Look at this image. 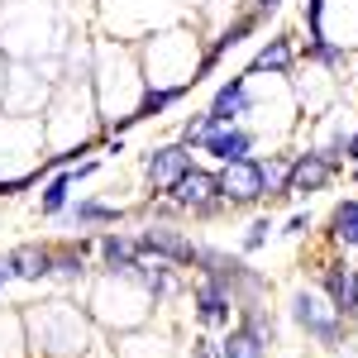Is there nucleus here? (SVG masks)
I'll return each instance as SVG.
<instances>
[{
    "label": "nucleus",
    "instance_id": "f257e3e1",
    "mask_svg": "<svg viewBox=\"0 0 358 358\" xmlns=\"http://www.w3.org/2000/svg\"><path fill=\"white\" fill-rule=\"evenodd\" d=\"M167 201L182 210V215H192V220H215V215H224L229 210V201L220 196V182H215V172L210 167H187L172 187H167Z\"/></svg>",
    "mask_w": 358,
    "mask_h": 358
},
{
    "label": "nucleus",
    "instance_id": "f03ea898",
    "mask_svg": "<svg viewBox=\"0 0 358 358\" xmlns=\"http://www.w3.org/2000/svg\"><path fill=\"white\" fill-rule=\"evenodd\" d=\"M134 248L138 258H153V263H172V268H196V239L192 234H182L177 224L167 220H148L143 229L134 234Z\"/></svg>",
    "mask_w": 358,
    "mask_h": 358
},
{
    "label": "nucleus",
    "instance_id": "7ed1b4c3",
    "mask_svg": "<svg viewBox=\"0 0 358 358\" xmlns=\"http://www.w3.org/2000/svg\"><path fill=\"white\" fill-rule=\"evenodd\" d=\"M292 320H296L315 344H325V349H339L344 334H349V320H344L320 292H296V296H292Z\"/></svg>",
    "mask_w": 358,
    "mask_h": 358
},
{
    "label": "nucleus",
    "instance_id": "20e7f679",
    "mask_svg": "<svg viewBox=\"0 0 358 358\" xmlns=\"http://www.w3.org/2000/svg\"><path fill=\"white\" fill-rule=\"evenodd\" d=\"M215 182H220V196L229 201V210H239V206H258V201H268V196H263V163H258V158H239V163H220V172H215Z\"/></svg>",
    "mask_w": 358,
    "mask_h": 358
},
{
    "label": "nucleus",
    "instance_id": "39448f33",
    "mask_svg": "<svg viewBox=\"0 0 358 358\" xmlns=\"http://www.w3.org/2000/svg\"><path fill=\"white\" fill-rule=\"evenodd\" d=\"M192 315H196V325H206V330H229V320L239 315V301H234L229 287L201 277L192 287Z\"/></svg>",
    "mask_w": 358,
    "mask_h": 358
},
{
    "label": "nucleus",
    "instance_id": "423d86ee",
    "mask_svg": "<svg viewBox=\"0 0 358 358\" xmlns=\"http://www.w3.org/2000/svg\"><path fill=\"white\" fill-rule=\"evenodd\" d=\"M244 115H253V91H248V72H239V77H229L210 96V106H206V134L224 129V124H244Z\"/></svg>",
    "mask_w": 358,
    "mask_h": 358
},
{
    "label": "nucleus",
    "instance_id": "0eeeda50",
    "mask_svg": "<svg viewBox=\"0 0 358 358\" xmlns=\"http://www.w3.org/2000/svg\"><path fill=\"white\" fill-rule=\"evenodd\" d=\"M192 153L196 148H187L182 138H172V143H163V148H148V153H143V177H148L153 196H163L167 187L192 167Z\"/></svg>",
    "mask_w": 358,
    "mask_h": 358
},
{
    "label": "nucleus",
    "instance_id": "6e6552de",
    "mask_svg": "<svg viewBox=\"0 0 358 358\" xmlns=\"http://www.w3.org/2000/svg\"><path fill=\"white\" fill-rule=\"evenodd\" d=\"M320 292H325V301L354 325L358 320V273L354 268H344L339 258H325V263H320Z\"/></svg>",
    "mask_w": 358,
    "mask_h": 358
},
{
    "label": "nucleus",
    "instance_id": "1a4fd4ad",
    "mask_svg": "<svg viewBox=\"0 0 358 358\" xmlns=\"http://www.w3.org/2000/svg\"><path fill=\"white\" fill-rule=\"evenodd\" d=\"M334 172L339 167L320 153V148H310V153H292V177H287V196H310V192H325L334 182Z\"/></svg>",
    "mask_w": 358,
    "mask_h": 358
},
{
    "label": "nucleus",
    "instance_id": "9d476101",
    "mask_svg": "<svg viewBox=\"0 0 358 358\" xmlns=\"http://www.w3.org/2000/svg\"><path fill=\"white\" fill-rule=\"evenodd\" d=\"M201 153H210L215 163H239V158H253V148H258V134L244 129V124H224V129H210V134H201L196 143Z\"/></svg>",
    "mask_w": 358,
    "mask_h": 358
},
{
    "label": "nucleus",
    "instance_id": "9b49d317",
    "mask_svg": "<svg viewBox=\"0 0 358 358\" xmlns=\"http://www.w3.org/2000/svg\"><path fill=\"white\" fill-rule=\"evenodd\" d=\"M124 282H134L138 292L158 306V301H167V296L177 292V268H172V263H153V258H138L134 268L124 273Z\"/></svg>",
    "mask_w": 358,
    "mask_h": 358
},
{
    "label": "nucleus",
    "instance_id": "f8f14e48",
    "mask_svg": "<svg viewBox=\"0 0 358 358\" xmlns=\"http://www.w3.org/2000/svg\"><path fill=\"white\" fill-rule=\"evenodd\" d=\"M296 67V43L287 38V34H277V38H268L258 53H253V62H248L244 72L248 77H258V72H268V77H287Z\"/></svg>",
    "mask_w": 358,
    "mask_h": 358
},
{
    "label": "nucleus",
    "instance_id": "ddd939ff",
    "mask_svg": "<svg viewBox=\"0 0 358 358\" xmlns=\"http://www.w3.org/2000/svg\"><path fill=\"white\" fill-rule=\"evenodd\" d=\"M96 253H101V263H106L110 277H124L138 263L134 234H115V229H101V234H96Z\"/></svg>",
    "mask_w": 358,
    "mask_h": 358
},
{
    "label": "nucleus",
    "instance_id": "4468645a",
    "mask_svg": "<svg viewBox=\"0 0 358 358\" xmlns=\"http://www.w3.org/2000/svg\"><path fill=\"white\" fill-rule=\"evenodd\" d=\"M10 268H15V282H43V277H53V244L10 248Z\"/></svg>",
    "mask_w": 358,
    "mask_h": 358
},
{
    "label": "nucleus",
    "instance_id": "2eb2a0df",
    "mask_svg": "<svg viewBox=\"0 0 358 358\" xmlns=\"http://www.w3.org/2000/svg\"><path fill=\"white\" fill-rule=\"evenodd\" d=\"M325 234H330V244L354 248V253H358V196H344V201H339V206L330 210V220H325Z\"/></svg>",
    "mask_w": 358,
    "mask_h": 358
},
{
    "label": "nucleus",
    "instance_id": "dca6fc26",
    "mask_svg": "<svg viewBox=\"0 0 358 358\" xmlns=\"http://www.w3.org/2000/svg\"><path fill=\"white\" fill-rule=\"evenodd\" d=\"M86 248H96V239H67V244H53V277H62V282H82L86 277Z\"/></svg>",
    "mask_w": 358,
    "mask_h": 358
},
{
    "label": "nucleus",
    "instance_id": "f3484780",
    "mask_svg": "<svg viewBox=\"0 0 358 358\" xmlns=\"http://www.w3.org/2000/svg\"><path fill=\"white\" fill-rule=\"evenodd\" d=\"M62 215L72 220V229H91V224H120L129 210H124V206H106V201H77V206H67Z\"/></svg>",
    "mask_w": 358,
    "mask_h": 358
},
{
    "label": "nucleus",
    "instance_id": "a211bd4d",
    "mask_svg": "<svg viewBox=\"0 0 358 358\" xmlns=\"http://www.w3.org/2000/svg\"><path fill=\"white\" fill-rule=\"evenodd\" d=\"M72 172L62 167V172H53L48 182H43V196H38V215H62L67 206H72Z\"/></svg>",
    "mask_w": 358,
    "mask_h": 358
},
{
    "label": "nucleus",
    "instance_id": "6ab92c4d",
    "mask_svg": "<svg viewBox=\"0 0 358 358\" xmlns=\"http://www.w3.org/2000/svg\"><path fill=\"white\" fill-rule=\"evenodd\" d=\"M258 163H263V196H287L292 158H258Z\"/></svg>",
    "mask_w": 358,
    "mask_h": 358
},
{
    "label": "nucleus",
    "instance_id": "aec40b11",
    "mask_svg": "<svg viewBox=\"0 0 358 358\" xmlns=\"http://www.w3.org/2000/svg\"><path fill=\"white\" fill-rule=\"evenodd\" d=\"M306 57H310V62H320V67H344V62H349V53H344L339 43H330V38L306 43Z\"/></svg>",
    "mask_w": 358,
    "mask_h": 358
},
{
    "label": "nucleus",
    "instance_id": "412c9836",
    "mask_svg": "<svg viewBox=\"0 0 358 358\" xmlns=\"http://www.w3.org/2000/svg\"><path fill=\"white\" fill-rule=\"evenodd\" d=\"M273 229H277V224L268 220V215H258V220H253V224L244 229V239H239V248H244V253H258V248H268V239H273Z\"/></svg>",
    "mask_w": 358,
    "mask_h": 358
},
{
    "label": "nucleus",
    "instance_id": "4be33fe9",
    "mask_svg": "<svg viewBox=\"0 0 358 358\" xmlns=\"http://www.w3.org/2000/svg\"><path fill=\"white\" fill-rule=\"evenodd\" d=\"M306 29H310V38H306V43L330 38V34H325V0H306Z\"/></svg>",
    "mask_w": 358,
    "mask_h": 358
},
{
    "label": "nucleus",
    "instance_id": "5701e85b",
    "mask_svg": "<svg viewBox=\"0 0 358 358\" xmlns=\"http://www.w3.org/2000/svg\"><path fill=\"white\" fill-rule=\"evenodd\" d=\"M277 234H287V239H306V234H310V215H306V210H296V215H287Z\"/></svg>",
    "mask_w": 358,
    "mask_h": 358
},
{
    "label": "nucleus",
    "instance_id": "b1692460",
    "mask_svg": "<svg viewBox=\"0 0 358 358\" xmlns=\"http://www.w3.org/2000/svg\"><path fill=\"white\" fill-rule=\"evenodd\" d=\"M34 182H38L34 172H24V177H0V196H20L24 187H34Z\"/></svg>",
    "mask_w": 358,
    "mask_h": 358
},
{
    "label": "nucleus",
    "instance_id": "393cba45",
    "mask_svg": "<svg viewBox=\"0 0 358 358\" xmlns=\"http://www.w3.org/2000/svg\"><path fill=\"white\" fill-rule=\"evenodd\" d=\"M196 358H220L215 354V339H196Z\"/></svg>",
    "mask_w": 358,
    "mask_h": 358
},
{
    "label": "nucleus",
    "instance_id": "a878e982",
    "mask_svg": "<svg viewBox=\"0 0 358 358\" xmlns=\"http://www.w3.org/2000/svg\"><path fill=\"white\" fill-rule=\"evenodd\" d=\"M15 282V268H10V253H0V287Z\"/></svg>",
    "mask_w": 358,
    "mask_h": 358
},
{
    "label": "nucleus",
    "instance_id": "bb28decb",
    "mask_svg": "<svg viewBox=\"0 0 358 358\" xmlns=\"http://www.w3.org/2000/svg\"><path fill=\"white\" fill-rule=\"evenodd\" d=\"M349 163H358V129L349 134Z\"/></svg>",
    "mask_w": 358,
    "mask_h": 358
},
{
    "label": "nucleus",
    "instance_id": "cd10ccee",
    "mask_svg": "<svg viewBox=\"0 0 358 358\" xmlns=\"http://www.w3.org/2000/svg\"><path fill=\"white\" fill-rule=\"evenodd\" d=\"M277 5H282V0H258V15H273Z\"/></svg>",
    "mask_w": 358,
    "mask_h": 358
},
{
    "label": "nucleus",
    "instance_id": "c85d7f7f",
    "mask_svg": "<svg viewBox=\"0 0 358 358\" xmlns=\"http://www.w3.org/2000/svg\"><path fill=\"white\" fill-rule=\"evenodd\" d=\"M354 273H358V268H354Z\"/></svg>",
    "mask_w": 358,
    "mask_h": 358
}]
</instances>
